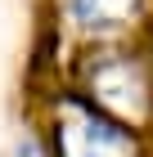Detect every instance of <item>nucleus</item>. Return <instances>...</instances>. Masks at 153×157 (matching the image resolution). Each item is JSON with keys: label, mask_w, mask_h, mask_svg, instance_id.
I'll use <instances>...</instances> for the list:
<instances>
[{"label": "nucleus", "mask_w": 153, "mask_h": 157, "mask_svg": "<svg viewBox=\"0 0 153 157\" xmlns=\"http://www.w3.org/2000/svg\"><path fill=\"white\" fill-rule=\"evenodd\" d=\"M59 157H135V148L122 126L104 121L95 108L68 103L59 121Z\"/></svg>", "instance_id": "f257e3e1"}]
</instances>
